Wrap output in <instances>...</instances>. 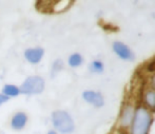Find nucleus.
<instances>
[{"label":"nucleus","instance_id":"obj_3","mask_svg":"<svg viewBox=\"0 0 155 134\" xmlns=\"http://www.w3.org/2000/svg\"><path fill=\"white\" fill-rule=\"evenodd\" d=\"M20 93L39 94L45 90V80L40 76H30L19 88Z\"/></svg>","mask_w":155,"mask_h":134},{"label":"nucleus","instance_id":"obj_9","mask_svg":"<svg viewBox=\"0 0 155 134\" xmlns=\"http://www.w3.org/2000/svg\"><path fill=\"white\" fill-rule=\"evenodd\" d=\"M71 3H72V1H67V0L53 2L54 5L51 6V11H53V12H55V13H61L63 11L67 10Z\"/></svg>","mask_w":155,"mask_h":134},{"label":"nucleus","instance_id":"obj_14","mask_svg":"<svg viewBox=\"0 0 155 134\" xmlns=\"http://www.w3.org/2000/svg\"><path fill=\"white\" fill-rule=\"evenodd\" d=\"M62 67H63V62L61 60H56L55 62H54V65H53V73H56V72H58V71H60V70L62 69Z\"/></svg>","mask_w":155,"mask_h":134},{"label":"nucleus","instance_id":"obj_10","mask_svg":"<svg viewBox=\"0 0 155 134\" xmlns=\"http://www.w3.org/2000/svg\"><path fill=\"white\" fill-rule=\"evenodd\" d=\"M2 92H3V95L8 96V97H14L20 93V90H19V88L13 85H5L2 89Z\"/></svg>","mask_w":155,"mask_h":134},{"label":"nucleus","instance_id":"obj_15","mask_svg":"<svg viewBox=\"0 0 155 134\" xmlns=\"http://www.w3.org/2000/svg\"><path fill=\"white\" fill-rule=\"evenodd\" d=\"M8 99H10V97L3 95V94H0V106H1L2 104H4V102H6Z\"/></svg>","mask_w":155,"mask_h":134},{"label":"nucleus","instance_id":"obj_16","mask_svg":"<svg viewBox=\"0 0 155 134\" xmlns=\"http://www.w3.org/2000/svg\"><path fill=\"white\" fill-rule=\"evenodd\" d=\"M148 70H149V71H155V60L150 63L149 67H148Z\"/></svg>","mask_w":155,"mask_h":134},{"label":"nucleus","instance_id":"obj_8","mask_svg":"<svg viewBox=\"0 0 155 134\" xmlns=\"http://www.w3.org/2000/svg\"><path fill=\"white\" fill-rule=\"evenodd\" d=\"M28 122V116L23 112H18L13 116L12 120H11V126L15 130H21L23 127L25 126Z\"/></svg>","mask_w":155,"mask_h":134},{"label":"nucleus","instance_id":"obj_18","mask_svg":"<svg viewBox=\"0 0 155 134\" xmlns=\"http://www.w3.org/2000/svg\"><path fill=\"white\" fill-rule=\"evenodd\" d=\"M48 134H57V133H56L55 131H50V132L48 133Z\"/></svg>","mask_w":155,"mask_h":134},{"label":"nucleus","instance_id":"obj_1","mask_svg":"<svg viewBox=\"0 0 155 134\" xmlns=\"http://www.w3.org/2000/svg\"><path fill=\"white\" fill-rule=\"evenodd\" d=\"M151 124V113L145 107H138L134 112L130 134H148Z\"/></svg>","mask_w":155,"mask_h":134},{"label":"nucleus","instance_id":"obj_6","mask_svg":"<svg viewBox=\"0 0 155 134\" xmlns=\"http://www.w3.org/2000/svg\"><path fill=\"white\" fill-rule=\"evenodd\" d=\"M82 97L87 102L93 105L94 107H102L104 106V98H102L101 94L97 93L94 91H86L82 94Z\"/></svg>","mask_w":155,"mask_h":134},{"label":"nucleus","instance_id":"obj_11","mask_svg":"<svg viewBox=\"0 0 155 134\" xmlns=\"http://www.w3.org/2000/svg\"><path fill=\"white\" fill-rule=\"evenodd\" d=\"M145 102L152 111H155V90H150L145 94Z\"/></svg>","mask_w":155,"mask_h":134},{"label":"nucleus","instance_id":"obj_13","mask_svg":"<svg viewBox=\"0 0 155 134\" xmlns=\"http://www.w3.org/2000/svg\"><path fill=\"white\" fill-rule=\"evenodd\" d=\"M89 69H90V71L93 72V73H101V72L104 71V65H102L100 61L95 60L91 63Z\"/></svg>","mask_w":155,"mask_h":134},{"label":"nucleus","instance_id":"obj_12","mask_svg":"<svg viewBox=\"0 0 155 134\" xmlns=\"http://www.w3.org/2000/svg\"><path fill=\"white\" fill-rule=\"evenodd\" d=\"M81 63H82V57L80 54L75 53V54H72L71 56L69 57V65H71L72 68L79 67Z\"/></svg>","mask_w":155,"mask_h":134},{"label":"nucleus","instance_id":"obj_17","mask_svg":"<svg viewBox=\"0 0 155 134\" xmlns=\"http://www.w3.org/2000/svg\"><path fill=\"white\" fill-rule=\"evenodd\" d=\"M152 85H153V87L155 88V75L153 76V77H152Z\"/></svg>","mask_w":155,"mask_h":134},{"label":"nucleus","instance_id":"obj_2","mask_svg":"<svg viewBox=\"0 0 155 134\" xmlns=\"http://www.w3.org/2000/svg\"><path fill=\"white\" fill-rule=\"evenodd\" d=\"M52 122L56 130L62 134H69L74 131V122L65 111H55L52 115Z\"/></svg>","mask_w":155,"mask_h":134},{"label":"nucleus","instance_id":"obj_5","mask_svg":"<svg viewBox=\"0 0 155 134\" xmlns=\"http://www.w3.org/2000/svg\"><path fill=\"white\" fill-rule=\"evenodd\" d=\"M133 117H134V109H133V106L130 104L124 105L120 114V126L124 127V128L129 127L132 124Z\"/></svg>","mask_w":155,"mask_h":134},{"label":"nucleus","instance_id":"obj_4","mask_svg":"<svg viewBox=\"0 0 155 134\" xmlns=\"http://www.w3.org/2000/svg\"><path fill=\"white\" fill-rule=\"evenodd\" d=\"M113 50H114L115 53L118 55L121 59H124V60H133L134 59L132 51L129 49L128 45H126L123 42L115 41L113 43Z\"/></svg>","mask_w":155,"mask_h":134},{"label":"nucleus","instance_id":"obj_7","mask_svg":"<svg viewBox=\"0 0 155 134\" xmlns=\"http://www.w3.org/2000/svg\"><path fill=\"white\" fill-rule=\"evenodd\" d=\"M45 51L42 48H31L25 51V57L29 62L31 63H38L41 60Z\"/></svg>","mask_w":155,"mask_h":134}]
</instances>
